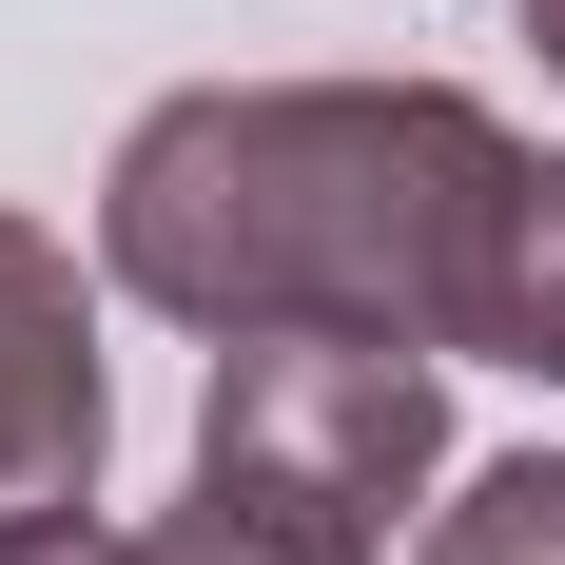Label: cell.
<instances>
[{"label": "cell", "instance_id": "1", "mask_svg": "<svg viewBox=\"0 0 565 565\" xmlns=\"http://www.w3.org/2000/svg\"><path fill=\"white\" fill-rule=\"evenodd\" d=\"M526 137L468 78H195L117 137L98 274L175 332H409L468 351Z\"/></svg>", "mask_w": 565, "mask_h": 565}, {"label": "cell", "instance_id": "2", "mask_svg": "<svg viewBox=\"0 0 565 565\" xmlns=\"http://www.w3.org/2000/svg\"><path fill=\"white\" fill-rule=\"evenodd\" d=\"M449 488V351L409 332H234L195 391V508L274 565H391V526Z\"/></svg>", "mask_w": 565, "mask_h": 565}, {"label": "cell", "instance_id": "3", "mask_svg": "<svg viewBox=\"0 0 565 565\" xmlns=\"http://www.w3.org/2000/svg\"><path fill=\"white\" fill-rule=\"evenodd\" d=\"M98 449H117V371H98V292L40 215H0V526H58L98 508Z\"/></svg>", "mask_w": 565, "mask_h": 565}, {"label": "cell", "instance_id": "4", "mask_svg": "<svg viewBox=\"0 0 565 565\" xmlns=\"http://www.w3.org/2000/svg\"><path fill=\"white\" fill-rule=\"evenodd\" d=\"M468 351H488V371H546V391H565V157H526L508 234H488V312H468Z\"/></svg>", "mask_w": 565, "mask_h": 565}, {"label": "cell", "instance_id": "5", "mask_svg": "<svg viewBox=\"0 0 565 565\" xmlns=\"http://www.w3.org/2000/svg\"><path fill=\"white\" fill-rule=\"evenodd\" d=\"M409 565H565V449L468 468L449 508H429V546H409Z\"/></svg>", "mask_w": 565, "mask_h": 565}, {"label": "cell", "instance_id": "6", "mask_svg": "<svg viewBox=\"0 0 565 565\" xmlns=\"http://www.w3.org/2000/svg\"><path fill=\"white\" fill-rule=\"evenodd\" d=\"M0 565H274V546H254V526H215V508H175V526L58 508V526H0Z\"/></svg>", "mask_w": 565, "mask_h": 565}, {"label": "cell", "instance_id": "7", "mask_svg": "<svg viewBox=\"0 0 565 565\" xmlns=\"http://www.w3.org/2000/svg\"><path fill=\"white\" fill-rule=\"evenodd\" d=\"M508 20H526V40H546V78H565V0H508Z\"/></svg>", "mask_w": 565, "mask_h": 565}]
</instances>
